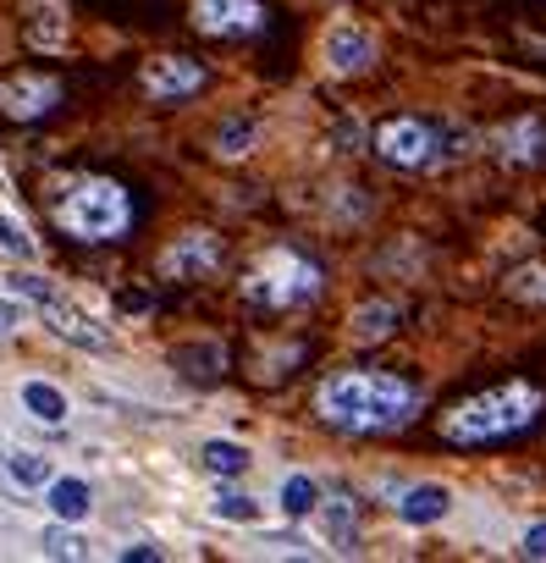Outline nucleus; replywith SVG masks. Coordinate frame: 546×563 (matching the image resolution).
<instances>
[{"label":"nucleus","instance_id":"12","mask_svg":"<svg viewBox=\"0 0 546 563\" xmlns=\"http://www.w3.org/2000/svg\"><path fill=\"white\" fill-rule=\"evenodd\" d=\"M492 144H497L502 160H513V167H535V160L546 155V127L535 117H513L508 127L492 133Z\"/></svg>","mask_w":546,"mask_h":563},{"label":"nucleus","instance_id":"17","mask_svg":"<svg viewBox=\"0 0 546 563\" xmlns=\"http://www.w3.org/2000/svg\"><path fill=\"white\" fill-rule=\"evenodd\" d=\"M277 503H282V514H288V519H310V514H315V503H320V487H315V475L293 469V475L282 480Z\"/></svg>","mask_w":546,"mask_h":563},{"label":"nucleus","instance_id":"14","mask_svg":"<svg viewBox=\"0 0 546 563\" xmlns=\"http://www.w3.org/2000/svg\"><path fill=\"white\" fill-rule=\"evenodd\" d=\"M398 320H403V309H398L392 298H364V304L348 315V332H353V343H381V338L398 332Z\"/></svg>","mask_w":546,"mask_h":563},{"label":"nucleus","instance_id":"23","mask_svg":"<svg viewBox=\"0 0 546 563\" xmlns=\"http://www.w3.org/2000/svg\"><path fill=\"white\" fill-rule=\"evenodd\" d=\"M210 514H216V519H232V525H259V503L243 498V492H216Z\"/></svg>","mask_w":546,"mask_h":563},{"label":"nucleus","instance_id":"2","mask_svg":"<svg viewBox=\"0 0 546 563\" xmlns=\"http://www.w3.org/2000/svg\"><path fill=\"white\" fill-rule=\"evenodd\" d=\"M546 409V392L535 381H502V387H486L464 404H452L441 415V442L452 448H486V442H502V437H519L541 420Z\"/></svg>","mask_w":546,"mask_h":563},{"label":"nucleus","instance_id":"29","mask_svg":"<svg viewBox=\"0 0 546 563\" xmlns=\"http://www.w3.org/2000/svg\"><path fill=\"white\" fill-rule=\"evenodd\" d=\"M122 558L133 563V558H166V552H160L155 541H138V547H122Z\"/></svg>","mask_w":546,"mask_h":563},{"label":"nucleus","instance_id":"8","mask_svg":"<svg viewBox=\"0 0 546 563\" xmlns=\"http://www.w3.org/2000/svg\"><path fill=\"white\" fill-rule=\"evenodd\" d=\"M61 106V84L45 72H17L0 84V111H7L12 122H34V117H50Z\"/></svg>","mask_w":546,"mask_h":563},{"label":"nucleus","instance_id":"1","mask_svg":"<svg viewBox=\"0 0 546 563\" xmlns=\"http://www.w3.org/2000/svg\"><path fill=\"white\" fill-rule=\"evenodd\" d=\"M315 415L348 437H381L420 415V387L392 370H331L315 387Z\"/></svg>","mask_w":546,"mask_h":563},{"label":"nucleus","instance_id":"13","mask_svg":"<svg viewBox=\"0 0 546 563\" xmlns=\"http://www.w3.org/2000/svg\"><path fill=\"white\" fill-rule=\"evenodd\" d=\"M452 514V492L441 487V480H420V487H409L398 498V519L403 525H441Z\"/></svg>","mask_w":546,"mask_h":563},{"label":"nucleus","instance_id":"25","mask_svg":"<svg viewBox=\"0 0 546 563\" xmlns=\"http://www.w3.org/2000/svg\"><path fill=\"white\" fill-rule=\"evenodd\" d=\"M0 249H7V255H17V260H34V237H28L17 221H7V216H0Z\"/></svg>","mask_w":546,"mask_h":563},{"label":"nucleus","instance_id":"3","mask_svg":"<svg viewBox=\"0 0 546 563\" xmlns=\"http://www.w3.org/2000/svg\"><path fill=\"white\" fill-rule=\"evenodd\" d=\"M56 221H61V232L83 237V244H111V237L128 232L133 205H128V188L111 183V178H77V183L61 194Z\"/></svg>","mask_w":546,"mask_h":563},{"label":"nucleus","instance_id":"22","mask_svg":"<svg viewBox=\"0 0 546 563\" xmlns=\"http://www.w3.org/2000/svg\"><path fill=\"white\" fill-rule=\"evenodd\" d=\"M61 39H66V23H61V12H56V7H34L28 45H34V50H61Z\"/></svg>","mask_w":546,"mask_h":563},{"label":"nucleus","instance_id":"27","mask_svg":"<svg viewBox=\"0 0 546 563\" xmlns=\"http://www.w3.org/2000/svg\"><path fill=\"white\" fill-rule=\"evenodd\" d=\"M519 558H546V519H535V525L519 536Z\"/></svg>","mask_w":546,"mask_h":563},{"label":"nucleus","instance_id":"19","mask_svg":"<svg viewBox=\"0 0 546 563\" xmlns=\"http://www.w3.org/2000/svg\"><path fill=\"white\" fill-rule=\"evenodd\" d=\"M7 469H12L17 487H28V492H45L50 480H56V464H50L45 453H28V448H17V453L7 458Z\"/></svg>","mask_w":546,"mask_h":563},{"label":"nucleus","instance_id":"16","mask_svg":"<svg viewBox=\"0 0 546 563\" xmlns=\"http://www.w3.org/2000/svg\"><path fill=\"white\" fill-rule=\"evenodd\" d=\"M45 503H50V514L61 519V525H77V519H88V509H95V492L83 487V480H50L45 487Z\"/></svg>","mask_w":546,"mask_h":563},{"label":"nucleus","instance_id":"31","mask_svg":"<svg viewBox=\"0 0 546 563\" xmlns=\"http://www.w3.org/2000/svg\"><path fill=\"white\" fill-rule=\"evenodd\" d=\"M0 338H7V332H0Z\"/></svg>","mask_w":546,"mask_h":563},{"label":"nucleus","instance_id":"5","mask_svg":"<svg viewBox=\"0 0 546 563\" xmlns=\"http://www.w3.org/2000/svg\"><path fill=\"white\" fill-rule=\"evenodd\" d=\"M376 155L398 172H430L441 160V133L420 117H392L376 127Z\"/></svg>","mask_w":546,"mask_h":563},{"label":"nucleus","instance_id":"28","mask_svg":"<svg viewBox=\"0 0 546 563\" xmlns=\"http://www.w3.org/2000/svg\"><path fill=\"white\" fill-rule=\"evenodd\" d=\"M17 293H23V298H39V304H50V298H56L39 277H17Z\"/></svg>","mask_w":546,"mask_h":563},{"label":"nucleus","instance_id":"24","mask_svg":"<svg viewBox=\"0 0 546 563\" xmlns=\"http://www.w3.org/2000/svg\"><path fill=\"white\" fill-rule=\"evenodd\" d=\"M508 293L524 298V304H546V266H524L508 277Z\"/></svg>","mask_w":546,"mask_h":563},{"label":"nucleus","instance_id":"30","mask_svg":"<svg viewBox=\"0 0 546 563\" xmlns=\"http://www.w3.org/2000/svg\"><path fill=\"white\" fill-rule=\"evenodd\" d=\"M12 327H17V304L0 298V332H12Z\"/></svg>","mask_w":546,"mask_h":563},{"label":"nucleus","instance_id":"11","mask_svg":"<svg viewBox=\"0 0 546 563\" xmlns=\"http://www.w3.org/2000/svg\"><path fill=\"white\" fill-rule=\"evenodd\" d=\"M45 309V327L61 338V343H72V348H111V332H100V320H88L83 309H72V304H61V298H50V304H39Z\"/></svg>","mask_w":546,"mask_h":563},{"label":"nucleus","instance_id":"6","mask_svg":"<svg viewBox=\"0 0 546 563\" xmlns=\"http://www.w3.org/2000/svg\"><path fill=\"white\" fill-rule=\"evenodd\" d=\"M320 61H326L331 77H359V72H371L381 61V45H376V34L364 23L342 17V23H331L320 34Z\"/></svg>","mask_w":546,"mask_h":563},{"label":"nucleus","instance_id":"7","mask_svg":"<svg viewBox=\"0 0 546 563\" xmlns=\"http://www.w3.org/2000/svg\"><path fill=\"white\" fill-rule=\"evenodd\" d=\"M221 237L216 232H182L177 244L160 255V271L166 277H177V282H205V277H216L221 271Z\"/></svg>","mask_w":546,"mask_h":563},{"label":"nucleus","instance_id":"9","mask_svg":"<svg viewBox=\"0 0 546 563\" xmlns=\"http://www.w3.org/2000/svg\"><path fill=\"white\" fill-rule=\"evenodd\" d=\"M265 23L259 0H194V28L210 39H243Z\"/></svg>","mask_w":546,"mask_h":563},{"label":"nucleus","instance_id":"21","mask_svg":"<svg viewBox=\"0 0 546 563\" xmlns=\"http://www.w3.org/2000/svg\"><path fill=\"white\" fill-rule=\"evenodd\" d=\"M254 138H259V122H254V117H232V122L216 133V155H227V160H243V155L254 149Z\"/></svg>","mask_w":546,"mask_h":563},{"label":"nucleus","instance_id":"20","mask_svg":"<svg viewBox=\"0 0 546 563\" xmlns=\"http://www.w3.org/2000/svg\"><path fill=\"white\" fill-rule=\"evenodd\" d=\"M199 464H205L210 475H243L254 458H248V448H238V442H221V437H216V442H205V448H199Z\"/></svg>","mask_w":546,"mask_h":563},{"label":"nucleus","instance_id":"4","mask_svg":"<svg viewBox=\"0 0 546 563\" xmlns=\"http://www.w3.org/2000/svg\"><path fill=\"white\" fill-rule=\"evenodd\" d=\"M320 287H326V271L310 255H299V249H265L254 260L248 282H243V298L259 304V309H299V304L320 298Z\"/></svg>","mask_w":546,"mask_h":563},{"label":"nucleus","instance_id":"10","mask_svg":"<svg viewBox=\"0 0 546 563\" xmlns=\"http://www.w3.org/2000/svg\"><path fill=\"white\" fill-rule=\"evenodd\" d=\"M205 89V66L189 56H155L144 61V95L149 100H189Z\"/></svg>","mask_w":546,"mask_h":563},{"label":"nucleus","instance_id":"18","mask_svg":"<svg viewBox=\"0 0 546 563\" xmlns=\"http://www.w3.org/2000/svg\"><path fill=\"white\" fill-rule=\"evenodd\" d=\"M23 404H28L34 420L66 426V397H61V387H50V381H23Z\"/></svg>","mask_w":546,"mask_h":563},{"label":"nucleus","instance_id":"26","mask_svg":"<svg viewBox=\"0 0 546 563\" xmlns=\"http://www.w3.org/2000/svg\"><path fill=\"white\" fill-rule=\"evenodd\" d=\"M45 558H88V547L72 530H45Z\"/></svg>","mask_w":546,"mask_h":563},{"label":"nucleus","instance_id":"15","mask_svg":"<svg viewBox=\"0 0 546 563\" xmlns=\"http://www.w3.org/2000/svg\"><path fill=\"white\" fill-rule=\"evenodd\" d=\"M315 519H320V536L331 541V552H359V514L348 498H320Z\"/></svg>","mask_w":546,"mask_h":563}]
</instances>
